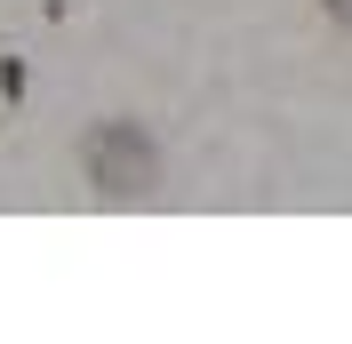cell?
Masks as SVG:
<instances>
[{
	"instance_id": "cell-1",
	"label": "cell",
	"mask_w": 352,
	"mask_h": 344,
	"mask_svg": "<svg viewBox=\"0 0 352 344\" xmlns=\"http://www.w3.org/2000/svg\"><path fill=\"white\" fill-rule=\"evenodd\" d=\"M80 160H88V184H96V193H153V184H160L153 136L129 129V120H104V129L80 144Z\"/></svg>"
},
{
	"instance_id": "cell-2",
	"label": "cell",
	"mask_w": 352,
	"mask_h": 344,
	"mask_svg": "<svg viewBox=\"0 0 352 344\" xmlns=\"http://www.w3.org/2000/svg\"><path fill=\"white\" fill-rule=\"evenodd\" d=\"M329 8H336V17H344V24H352V0H329Z\"/></svg>"
}]
</instances>
